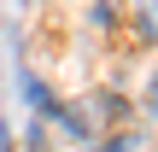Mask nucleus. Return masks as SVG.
<instances>
[{
  "instance_id": "1",
  "label": "nucleus",
  "mask_w": 158,
  "mask_h": 152,
  "mask_svg": "<svg viewBox=\"0 0 158 152\" xmlns=\"http://www.w3.org/2000/svg\"><path fill=\"white\" fill-rule=\"evenodd\" d=\"M100 152H129V135H123V141H111V146H100Z\"/></svg>"
}]
</instances>
